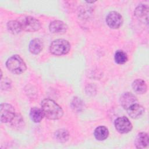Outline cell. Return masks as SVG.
Here are the masks:
<instances>
[{
    "label": "cell",
    "mask_w": 149,
    "mask_h": 149,
    "mask_svg": "<svg viewBox=\"0 0 149 149\" xmlns=\"http://www.w3.org/2000/svg\"><path fill=\"white\" fill-rule=\"evenodd\" d=\"M41 109L44 116L51 120L59 119L63 114L62 108L54 100L49 98L42 101Z\"/></svg>",
    "instance_id": "cell-1"
},
{
    "label": "cell",
    "mask_w": 149,
    "mask_h": 149,
    "mask_svg": "<svg viewBox=\"0 0 149 149\" xmlns=\"http://www.w3.org/2000/svg\"><path fill=\"white\" fill-rule=\"evenodd\" d=\"M6 66L12 73L19 74L26 70V65L23 59L18 55L10 56L6 62Z\"/></svg>",
    "instance_id": "cell-2"
},
{
    "label": "cell",
    "mask_w": 149,
    "mask_h": 149,
    "mask_svg": "<svg viewBox=\"0 0 149 149\" xmlns=\"http://www.w3.org/2000/svg\"><path fill=\"white\" fill-rule=\"evenodd\" d=\"M49 49L52 54L61 56L65 55L69 52L70 44L66 40L57 39L51 43Z\"/></svg>",
    "instance_id": "cell-3"
},
{
    "label": "cell",
    "mask_w": 149,
    "mask_h": 149,
    "mask_svg": "<svg viewBox=\"0 0 149 149\" xmlns=\"http://www.w3.org/2000/svg\"><path fill=\"white\" fill-rule=\"evenodd\" d=\"M22 30L34 32L38 30L41 27V23L38 20L31 17L26 16L20 21Z\"/></svg>",
    "instance_id": "cell-4"
},
{
    "label": "cell",
    "mask_w": 149,
    "mask_h": 149,
    "mask_svg": "<svg viewBox=\"0 0 149 149\" xmlns=\"http://www.w3.org/2000/svg\"><path fill=\"white\" fill-rule=\"evenodd\" d=\"M0 115L1 121L2 123L9 122L15 118V109L13 107L9 104H2L0 106Z\"/></svg>",
    "instance_id": "cell-5"
},
{
    "label": "cell",
    "mask_w": 149,
    "mask_h": 149,
    "mask_svg": "<svg viewBox=\"0 0 149 149\" xmlns=\"http://www.w3.org/2000/svg\"><path fill=\"white\" fill-rule=\"evenodd\" d=\"M106 23L110 28L116 29L122 26L123 23V17L119 13L112 11L107 15L106 17Z\"/></svg>",
    "instance_id": "cell-6"
},
{
    "label": "cell",
    "mask_w": 149,
    "mask_h": 149,
    "mask_svg": "<svg viewBox=\"0 0 149 149\" xmlns=\"http://www.w3.org/2000/svg\"><path fill=\"white\" fill-rule=\"evenodd\" d=\"M115 127L120 133H127L132 129V124L126 116L118 118L115 120Z\"/></svg>",
    "instance_id": "cell-7"
},
{
    "label": "cell",
    "mask_w": 149,
    "mask_h": 149,
    "mask_svg": "<svg viewBox=\"0 0 149 149\" xmlns=\"http://www.w3.org/2000/svg\"><path fill=\"white\" fill-rule=\"evenodd\" d=\"M120 103L122 107L127 110L132 105L137 103V100L134 94L129 92H126L124 93L120 96Z\"/></svg>",
    "instance_id": "cell-8"
},
{
    "label": "cell",
    "mask_w": 149,
    "mask_h": 149,
    "mask_svg": "<svg viewBox=\"0 0 149 149\" xmlns=\"http://www.w3.org/2000/svg\"><path fill=\"white\" fill-rule=\"evenodd\" d=\"M49 29L52 33L63 34L66 31L68 26L61 20H54L49 24Z\"/></svg>",
    "instance_id": "cell-9"
},
{
    "label": "cell",
    "mask_w": 149,
    "mask_h": 149,
    "mask_svg": "<svg viewBox=\"0 0 149 149\" xmlns=\"http://www.w3.org/2000/svg\"><path fill=\"white\" fill-rule=\"evenodd\" d=\"M127 112L132 118L138 119L144 114V108L141 105L136 103L127 109Z\"/></svg>",
    "instance_id": "cell-10"
},
{
    "label": "cell",
    "mask_w": 149,
    "mask_h": 149,
    "mask_svg": "<svg viewBox=\"0 0 149 149\" xmlns=\"http://www.w3.org/2000/svg\"><path fill=\"white\" fill-rule=\"evenodd\" d=\"M148 136L145 132L139 133L136 136L134 141V145L137 148H144L148 145Z\"/></svg>",
    "instance_id": "cell-11"
},
{
    "label": "cell",
    "mask_w": 149,
    "mask_h": 149,
    "mask_svg": "<svg viewBox=\"0 0 149 149\" xmlns=\"http://www.w3.org/2000/svg\"><path fill=\"white\" fill-rule=\"evenodd\" d=\"M132 88L133 91L139 94H143L146 93L147 86L146 82L142 79H136L132 83Z\"/></svg>",
    "instance_id": "cell-12"
},
{
    "label": "cell",
    "mask_w": 149,
    "mask_h": 149,
    "mask_svg": "<svg viewBox=\"0 0 149 149\" xmlns=\"http://www.w3.org/2000/svg\"><path fill=\"white\" fill-rule=\"evenodd\" d=\"M43 48V44L42 41L39 38L32 40L29 46V51L33 54H38Z\"/></svg>",
    "instance_id": "cell-13"
},
{
    "label": "cell",
    "mask_w": 149,
    "mask_h": 149,
    "mask_svg": "<svg viewBox=\"0 0 149 149\" xmlns=\"http://www.w3.org/2000/svg\"><path fill=\"white\" fill-rule=\"evenodd\" d=\"M148 8L147 6L141 4L138 6L134 10V15L139 19H146L148 23Z\"/></svg>",
    "instance_id": "cell-14"
},
{
    "label": "cell",
    "mask_w": 149,
    "mask_h": 149,
    "mask_svg": "<svg viewBox=\"0 0 149 149\" xmlns=\"http://www.w3.org/2000/svg\"><path fill=\"white\" fill-rule=\"evenodd\" d=\"M95 138L99 141H102L105 140L109 135V131L107 127L104 126H100L97 127L94 132Z\"/></svg>",
    "instance_id": "cell-15"
},
{
    "label": "cell",
    "mask_w": 149,
    "mask_h": 149,
    "mask_svg": "<svg viewBox=\"0 0 149 149\" xmlns=\"http://www.w3.org/2000/svg\"><path fill=\"white\" fill-rule=\"evenodd\" d=\"M44 115L41 109L37 107H33L30 112V117L35 123H39L41 121Z\"/></svg>",
    "instance_id": "cell-16"
},
{
    "label": "cell",
    "mask_w": 149,
    "mask_h": 149,
    "mask_svg": "<svg viewBox=\"0 0 149 149\" xmlns=\"http://www.w3.org/2000/svg\"><path fill=\"white\" fill-rule=\"evenodd\" d=\"M7 29L8 31L13 34H18L22 30V26L20 22L17 20H10L7 23Z\"/></svg>",
    "instance_id": "cell-17"
},
{
    "label": "cell",
    "mask_w": 149,
    "mask_h": 149,
    "mask_svg": "<svg viewBox=\"0 0 149 149\" xmlns=\"http://www.w3.org/2000/svg\"><path fill=\"white\" fill-rule=\"evenodd\" d=\"M69 137L68 132L63 129L57 130L55 133V138L56 141L61 143L66 141Z\"/></svg>",
    "instance_id": "cell-18"
},
{
    "label": "cell",
    "mask_w": 149,
    "mask_h": 149,
    "mask_svg": "<svg viewBox=\"0 0 149 149\" xmlns=\"http://www.w3.org/2000/svg\"><path fill=\"white\" fill-rule=\"evenodd\" d=\"M115 61L118 64H124L127 61V56L123 51L118 50L115 54Z\"/></svg>",
    "instance_id": "cell-19"
},
{
    "label": "cell",
    "mask_w": 149,
    "mask_h": 149,
    "mask_svg": "<svg viewBox=\"0 0 149 149\" xmlns=\"http://www.w3.org/2000/svg\"><path fill=\"white\" fill-rule=\"evenodd\" d=\"M83 102L78 98L75 97L72 102V108L77 111H80L83 108Z\"/></svg>",
    "instance_id": "cell-20"
},
{
    "label": "cell",
    "mask_w": 149,
    "mask_h": 149,
    "mask_svg": "<svg viewBox=\"0 0 149 149\" xmlns=\"http://www.w3.org/2000/svg\"><path fill=\"white\" fill-rule=\"evenodd\" d=\"M95 1H87L86 2L88 3H94Z\"/></svg>",
    "instance_id": "cell-21"
}]
</instances>
